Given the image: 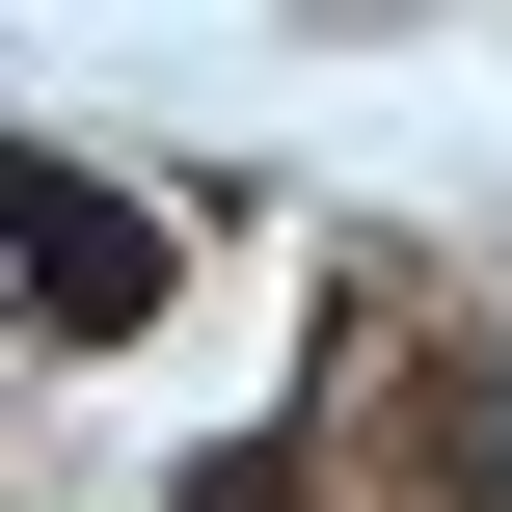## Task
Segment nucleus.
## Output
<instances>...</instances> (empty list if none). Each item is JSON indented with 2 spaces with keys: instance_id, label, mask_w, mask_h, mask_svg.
Returning <instances> with one entry per match:
<instances>
[{
  "instance_id": "obj_1",
  "label": "nucleus",
  "mask_w": 512,
  "mask_h": 512,
  "mask_svg": "<svg viewBox=\"0 0 512 512\" xmlns=\"http://www.w3.org/2000/svg\"><path fill=\"white\" fill-rule=\"evenodd\" d=\"M0 270H27V324H81V351H108V324H162V216H135V189H81V162H27V135H0Z\"/></svg>"
}]
</instances>
